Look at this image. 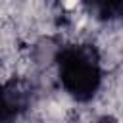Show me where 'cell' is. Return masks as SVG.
Masks as SVG:
<instances>
[{"instance_id": "obj_1", "label": "cell", "mask_w": 123, "mask_h": 123, "mask_svg": "<svg viewBox=\"0 0 123 123\" xmlns=\"http://www.w3.org/2000/svg\"><path fill=\"white\" fill-rule=\"evenodd\" d=\"M60 75L63 86L75 98H88L94 94L100 69L96 54L90 46H71L62 52L60 56Z\"/></svg>"}, {"instance_id": "obj_2", "label": "cell", "mask_w": 123, "mask_h": 123, "mask_svg": "<svg viewBox=\"0 0 123 123\" xmlns=\"http://www.w3.org/2000/svg\"><path fill=\"white\" fill-rule=\"evenodd\" d=\"M90 12L102 19H115L123 15V0H83Z\"/></svg>"}]
</instances>
